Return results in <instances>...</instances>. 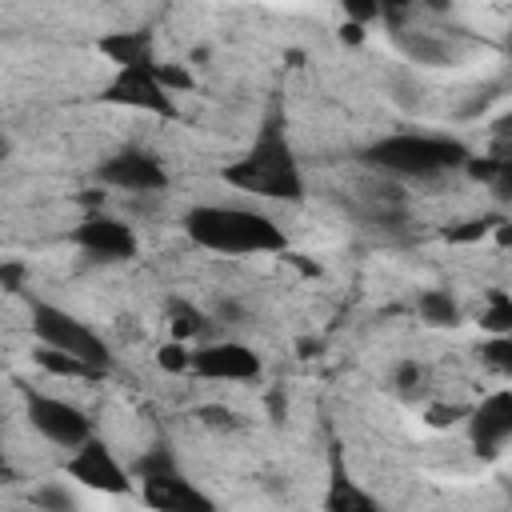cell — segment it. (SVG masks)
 <instances>
[{"mask_svg": "<svg viewBox=\"0 0 512 512\" xmlns=\"http://www.w3.org/2000/svg\"><path fill=\"white\" fill-rule=\"evenodd\" d=\"M184 232L192 236V244L216 256H260V252H280L288 244V236L272 216L240 204H196L184 216Z\"/></svg>", "mask_w": 512, "mask_h": 512, "instance_id": "cell-1", "label": "cell"}, {"mask_svg": "<svg viewBox=\"0 0 512 512\" xmlns=\"http://www.w3.org/2000/svg\"><path fill=\"white\" fill-rule=\"evenodd\" d=\"M224 180L240 192H252V196H272V200H300L304 192V180H300V168L292 160V148L284 140V132L276 124H268L256 144L224 168Z\"/></svg>", "mask_w": 512, "mask_h": 512, "instance_id": "cell-2", "label": "cell"}, {"mask_svg": "<svg viewBox=\"0 0 512 512\" xmlns=\"http://www.w3.org/2000/svg\"><path fill=\"white\" fill-rule=\"evenodd\" d=\"M364 160L376 168V172H388V176H436L444 168H456L468 160V148L460 140H448V136H428V132H400V136H384L376 140Z\"/></svg>", "mask_w": 512, "mask_h": 512, "instance_id": "cell-3", "label": "cell"}, {"mask_svg": "<svg viewBox=\"0 0 512 512\" xmlns=\"http://www.w3.org/2000/svg\"><path fill=\"white\" fill-rule=\"evenodd\" d=\"M32 332H36V340L40 344H48V348H60V352H72V356H80V360H88L92 368H108V344L96 336V328H88L84 320H76L72 312H64V308H56V304H44V300H36L32 304Z\"/></svg>", "mask_w": 512, "mask_h": 512, "instance_id": "cell-4", "label": "cell"}, {"mask_svg": "<svg viewBox=\"0 0 512 512\" xmlns=\"http://www.w3.org/2000/svg\"><path fill=\"white\" fill-rule=\"evenodd\" d=\"M28 420H32V428H36L48 444H56V448H80V444L92 436L88 416H84L76 404L60 400V396L32 392V396H28Z\"/></svg>", "mask_w": 512, "mask_h": 512, "instance_id": "cell-5", "label": "cell"}, {"mask_svg": "<svg viewBox=\"0 0 512 512\" xmlns=\"http://www.w3.org/2000/svg\"><path fill=\"white\" fill-rule=\"evenodd\" d=\"M100 180L120 188V192H132V196H156V192H164L168 172L152 152L124 148V152H116L100 164Z\"/></svg>", "mask_w": 512, "mask_h": 512, "instance_id": "cell-6", "label": "cell"}, {"mask_svg": "<svg viewBox=\"0 0 512 512\" xmlns=\"http://www.w3.org/2000/svg\"><path fill=\"white\" fill-rule=\"evenodd\" d=\"M68 476L84 488H96V492H128V472L124 464L112 456L108 444H100L96 436H88L80 448H72V460H68Z\"/></svg>", "mask_w": 512, "mask_h": 512, "instance_id": "cell-7", "label": "cell"}, {"mask_svg": "<svg viewBox=\"0 0 512 512\" xmlns=\"http://www.w3.org/2000/svg\"><path fill=\"white\" fill-rule=\"evenodd\" d=\"M76 244L100 260H132L136 256V232L120 216L108 212H88L76 228Z\"/></svg>", "mask_w": 512, "mask_h": 512, "instance_id": "cell-8", "label": "cell"}, {"mask_svg": "<svg viewBox=\"0 0 512 512\" xmlns=\"http://www.w3.org/2000/svg\"><path fill=\"white\" fill-rule=\"evenodd\" d=\"M192 372L204 380H256L260 376V356L248 344L224 340V344H204L192 352Z\"/></svg>", "mask_w": 512, "mask_h": 512, "instance_id": "cell-9", "label": "cell"}, {"mask_svg": "<svg viewBox=\"0 0 512 512\" xmlns=\"http://www.w3.org/2000/svg\"><path fill=\"white\" fill-rule=\"evenodd\" d=\"M104 100H116V104H128V108H144V112L172 116V100H168V88H164L160 76H156V64H152V68H120L116 80L108 84Z\"/></svg>", "mask_w": 512, "mask_h": 512, "instance_id": "cell-10", "label": "cell"}, {"mask_svg": "<svg viewBox=\"0 0 512 512\" xmlns=\"http://www.w3.org/2000/svg\"><path fill=\"white\" fill-rule=\"evenodd\" d=\"M140 480H144V504H152V508H164V512H212V500L192 480H184L176 468H160V472H148Z\"/></svg>", "mask_w": 512, "mask_h": 512, "instance_id": "cell-11", "label": "cell"}, {"mask_svg": "<svg viewBox=\"0 0 512 512\" xmlns=\"http://www.w3.org/2000/svg\"><path fill=\"white\" fill-rule=\"evenodd\" d=\"M472 440L480 452H496L508 436H512V392H492L472 416Z\"/></svg>", "mask_w": 512, "mask_h": 512, "instance_id": "cell-12", "label": "cell"}, {"mask_svg": "<svg viewBox=\"0 0 512 512\" xmlns=\"http://www.w3.org/2000/svg\"><path fill=\"white\" fill-rule=\"evenodd\" d=\"M100 56H108L116 68H152V36L148 32H112L96 44Z\"/></svg>", "mask_w": 512, "mask_h": 512, "instance_id": "cell-13", "label": "cell"}, {"mask_svg": "<svg viewBox=\"0 0 512 512\" xmlns=\"http://www.w3.org/2000/svg\"><path fill=\"white\" fill-rule=\"evenodd\" d=\"M416 312L432 328H456L460 324V304L448 288H424L420 300H416Z\"/></svg>", "mask_w": 512, "mask_h": 512, "instance_id": "cell-14", "label": "cell"}, {"mask_svg": "<svg viewBox=\"0 0 512 512\" xmlns=\"http://www.w3.org/2000/svg\"><path fill=\"white\" fill-rule=\"evenodd\" d=\"M36 364H40L48 376H68V380H96V376H100V368H92L88 360H80V356H72V352H60V348H48V344H40Z\"/></svg>", "mask_w": 512, "mask_h": 512, "instance_id": "cell-15", "label": "cell"}, {"mask_svg": "<svg viewBox=\"0 0 512 512\" xmlns=\"http://www.w3.org/2000/svg\"><path fill=\"white\" fill-rule=\"evenodd\" d=\"M396 40H400V48H404L416 64H448V60H452V48H448L444 40L428 36V32H396Z\"/></svg>", "mask_w": 512, "mask_h": 512, "instance_id": "cell-16", "label": "cell"}, {"mask_svg": "<svg viewBox=\"0 0 512 512\" xmlns=\"http://www.w3.org/2000/svg\"><path fill=\"white\" fill-rule=\"evenodd\" d=\"M480 324H484L492 336L512 332V296H508V292H488L484 312H480Z\"/></svg>", "mask_w": 512, "mask_h": 512, "instance_id": "cell-17", "label": "cell"}, {"mask_svg": "<svg viewBox=\"0 0 512 512\" xmlns=\"http://www.w3.org/2000/svg\"><path fill=\"white\" fill-rule=\"evenodd\" d=\"M168 332H172V340H196L200 332H204V312L200 308H192V304H172V320H168Z\"/></svg>", "mask_w": 512, "mask_h": 512, "instance_id": "cell-18", "label": "cell"}, {"mask_svg": "<svg viewBox=\"0 0 512 512\" xmlns=\"http://www.w3.org/2000/svg\"><path fill=\"white\" fill-rule=\"evenodd\" d=\"M332 512H352V508H360V512H372L376 508V500L372 496H364V492H356V488H348L344 480H336L332 484V492H328V500H324Z\"/></svg>", "mask_w": 512, "mask_h": 512, "instance_id": "cell-19", "label": "cell"}, {"mask_svg": "<svg viewBox=\"0 0 512 512\" xmlns=\"http://www.w3.org/2000/svg\"><path fill=\"white\" fill-rule=\"evenodd\" d=\"M480 356H484V364H488L492 372H500V376H508V380H512V332L492 336V340L480 348Z\"/></svg>", "mask_w": 512, "mask_h": 512, "instance_id": "cell-20", "label": "cell"}, {"mask_svg": "<svg viewBox=\"0 0 512 512\" xmlns=\"http://www.w3.org/2000/svg\"><path fill=\"white\" fill-rule=\"evenodd\" d=\"M28 500H32V508H52V512H68V508H76V496H72L64 484H40Z\"/></svg>", "mask_w": 512, "mask_h": 512, "instance_id": "cell-21", "label": "cell"}, {"mask_svg": "<svg viewBox=\"0 0 512 512\" xmlns=\"http://www.w3.org/2000/svg\"><path fill=\"white\" fill-rule=\"evenodd\" d=\"M156 364H160L164 372H192V352L184 348V340H172V344H164V348L156 352Z\"/></svg>", "mask_w": 512, "mask_h": 512, "instance_id": "cell-22", "label": "cell"}, {"mask_svg": "<svg viewBox=\"0 0 512 512\" xmlns=\"http://www.w3.org/2000/svg\"><path fill=\"white\" fill-rule=\"evenodd\" d=\"M392 384L400 388V392H420V384H424V364H416V360H400L396 368H392Z\"/></svg>", "mask_w": 512, "mask_h": 512, "instance_id": "cell-23", "label": "cell"}, {"mask_svg": "<svg viewBox=\"0 0 512 512\" xmlns=\"http://www.w3.org/2000/svg\"><path fill=\"white\" fill-rule=\"evenodd\" d=\"M156 76H160V84L168 92H188L192 88V72L180 68V64H156Z\"/></svg>", "mask_w": 512, "mask_h": 512, "instance_id": "cell-24", "label": "cell"}, {"mask_svg": "<svg viewBox=\"0 0 512 512\" xmlns=\"http://www.w3.org/2000/svg\"><path fill=\"white\" fill-rule=\"evenodd\" d=\"M496 220H464L460 228H448V240L452 244H472V240H484L492 232Z\"/></svg>", "mask_w": 512, "mask_h": 512, "instance_id": "cell-25", "label": "cell"}, {"mask_svg": "<svg viewBox=\"0 0 512 512\" xmlns=\"http://www.w3.org/2000/svg\"><path fill=\"white\" fill-rule=\"evenodd\" d=\"M340 8H344V16L356 20V24H368V20H376V16L384 12L380 0H340Z\"/></svg>", "mask_w": 512, "mask_h": 512, "instance_id": "cell-26", "label": "cell"}, {"mask_svg": "<svg viewBox=\"0 0 512 512\" xmlns=\"http://www.w3.org/2000/svg\"><path fill=\"white\" fill-rule=\"evenodd\" d=\"M200 420H204V424H212V428H236V424H240V420H236V412H232V408H220V404L200 408Z\"/></svg>", "mask_w": 512, "mask_h": 512, "instance_id": "cell-27", "label": "cell"}, {"mask_svg": "<svg viewBox=\"0 0 512 512\" xmlns=\"http://www.w3.org/2000/svg\"><path fill=\"white\" fill-rule=\"evenodd\" d=\"M464 416V408H456V404H432L428 408V424L432 428H448V424H456Z\"/></svg>", "mask_w": 512, "mask_h": 512, "instance_id": "cell-28", "label": "cell"}, {"mask_svg": "<svg viewBox=\"0 0 512 512\" xmlns=\"http://www.w3.org/2000/svg\"><path fill=\"white\" fill-rule=\"evenodd\" d=\"M504 204H512V160H500V172H496V180L488 184Z\"/></svg>", "mask_w": 512, "mask_h": 512, "instance_id": "cell-29", "label": "cell"}, {"mask_svg": "<svg viewBox=\"0 0 512 512\" xmlns=\"http://www.w3.org/2000/svg\"><path fill=\"white\" fill-rule=\"evenodd\" d=\"M216 320H220V324H240V320H244V308H240L236 300H220V304H216Z\"/></svg>", "mask_w": 512, "mask_h": 512, "instance_id": "cell-30", "label": "cell"}, {"mask_svg": "<svg viewBox=\"0 0 512 512\" xmlns=\"http://www.w3.org/2000/svg\"><path fill=\"white\" fill-rule=\"evenodd\" d=\"M20 276H24V268H20L16 260H8V264L0 268V280H4V288H8V292H20Z\"/></svg>", "mask_w": 512, "mask_h": 512, "instance_id": "cell-31", "label": "cell"}, {"mask_svg": "<svg viewBox=\"0 0 512 512\" xmlns=\"http://www.w3.org/2000/svg\"><path fill=\"white\" fill-rule=\"evenodd\" d=\"M340 40H344V44H360V40H364V24H356V20H344V28H340Z\"/></svg>", "mask_w": 512, "mask_h": 512, "instance_id": "cell-32", "label": "cell"}, {"mask_svg": "<svg viewBox=\"0 0 512 512\" xmlns=\"http://www.w3.org/2000/svg\"><path fill=\"white\" fill-rule=\"evenodd\" d=\"M492 236H496L500 248H508V244H512V224H508V220H496V224H492Z\"/></svg>", "mask_w": 512, "mask_h": 512, "instance_id": "cell-33", "label": "cell"}, {"mask_svg": "<svg viewBox=\"0 0 512 512\" xmlns=\"http://www.w3.org/2000/svg\"><path fill=\"white\" fill-rule=\"evenodd\" d=\"M404 4H408V0H380V8H384V12H392V8H404Z\"/></svg>", "mask_w": 512, "mask_h": 512, "instance_id": "cell-34", "label": "cell"}, {"mask_svg": "<svg viewBox=\"0 0 512 512\" xmlns=\"http://www.w3.org/2000/svg\"><path fill=\"white\" fill-rule=\"evenodd\" d=\"M504 132H512V116H508V120H504Z\"/></svg>", "mask_w": 512, "mask_h": 512, "instance_id": "cell-35", "label": "cell"}, {"mask_svg": "<svg viewBox=\"0 0 512 512\" xmlns=\"http://www.w3.org/2000/svg\"><path fill=\"white\" fill-rule=\"evenodd\" d=\"M508 52H512V36H508Z\"/></svg>", "mask_w": 512, "mask_h": 512, "instance_id": "cell-36", "label": "cell"}]
</instances>
